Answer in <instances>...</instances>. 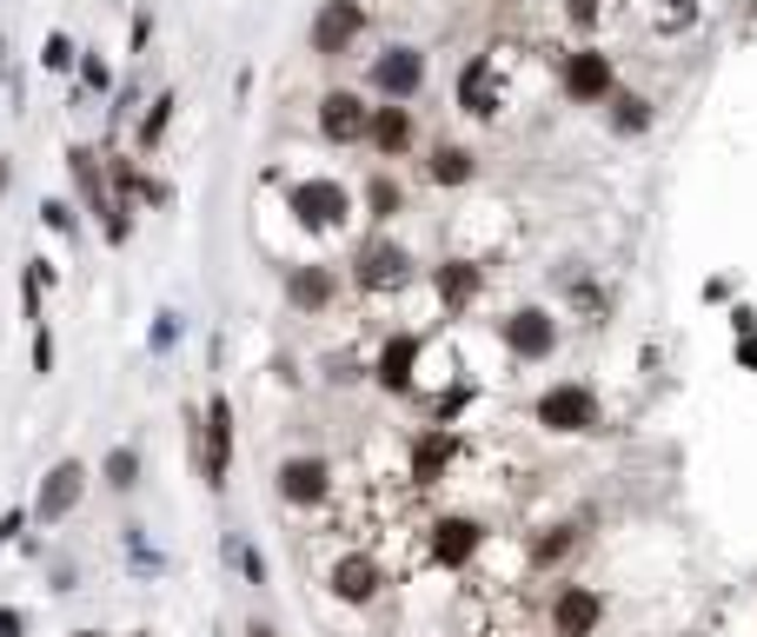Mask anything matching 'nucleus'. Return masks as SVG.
<instances>
[{
	"mask_svg": "<svg viewBox=\"0 0 757 637\" xmlns=\"http://www.w3.org/2000/svg\"><path fill=\"white\" fill-rule=\"evenodd\" d=\"M539 425H545V432H592V425H599L592 386H552V392L539 399Z\"/></svg>",
	"mask_w": 757,
	"mask_h": 637,
	"instance_id": "1",
	"label": "nucleus"
},
{
	"mask_svg": "<svg viewBox=\"0 0 757 637\" xmlns=\"http://www.w3.org/2000/svg\"><path fill=\"white\" fill-rule=\"evenodd\" d=\"M406 279H412V253L406 246H392V239L359 246V286L366 292H399Z\"/></svg>",
	"mask_w": 757,
	"mask_h": 637,
	"instance_id": "2",
	"label": "nucleus"
},
{
	"mask_svg": "<svg viewBox=\"0 0 757 637\" xmlns=\"http://www.w3.org/2000/svg\"><path fill=\"white\" fill-rule=\"evenodd\" d=\"M326 578H333V598H346V605H372L386 592V565L372 552H346Z\"/></svg>",
	"mask_w": 757,
	"mask_h": 637,
	"instance_id": "3",
	"label": "nucleus"
},
{
	"mask_svg": "<svg viewBox=\"0 0 757 637\" xmlns=\"http://www.w3.org/2000/svg\"><path fill=\"white\" fill-rule=\"evenodd\" d=\"M605 625V598L592 585H565L552 598V637H592Z\"/></svg>",
	"mask_w": 757,
	"mask_h": 637,
	"instance_id": "4",
	"label": "nucleus"
},
{
	"mask_svg": "<svg viewBox=\"0 0 757 637\" xmlns=\"http://www.w3.org/2000/svg\"><path fill=\"white\" fill-rule=\"evenodd\" d=\"M372 86H379L386 100H412V93L426 86V53H412V47H386V53L372 60Z\"/></svg>",
	"mask_w": 757,
	"mask_h": 637,
	"instance_id": "5",
	"label": "nucleus"
},
{
	"mask_svg": "<svg viewBox=\"0 0 757 637\" xmlns=\"http://www.w3.org/2000/svg\"><path fill=\"white\" fill-rule=\"evenodd\" d=\"M366 33V7L359 0H326V13L313 20V53H346Z\"/></svg>",
	"mask_w": 757,
	"mask_h": 637,
	"instance_id": "6",
	"label": "nucleus"
},
{
	"mask_svg": "<svg viewBox=\"0 0 757 637\" xmlns=\"http://www.w3.org/2000/svg\"><path fill=\"white\" fill-rule=\"evenodd\" d=\"M80 492H86V465H80V459H60V465L40 479V499H33V512L53 525V518H67V512L80 505Z\"/></svg>",
	"mask_w": 757,
	"mask_h": 637,
	"instance_id": "7",
	"label": "nucleus"
},
{
	"mask_svg": "<svg viewBox=\"0 0 757 637\" xmlns=\"http://www.w3.org/2000/svg\"><path fill=\"white\" fill-rule=\"evenodd\" d=\"M479 545H485V525H479V518H439V525H432V565H446V572L472 565Z\"/></svg>",
	"mask_w": 757,
	"mask_h": 637,
	"instance_id": "8",
	"label": "nucleus"
},
{
	"mask_svg": "<svg viewBox=\"0 0 757 637\" xmlns=\"http://www.w3.org/2000/svg\"><path fill=\"white\" fill-rule=\"evenodd\" d=\"M319 133L339 140V146H346V140H366V133H372V106H366L359 93H326V100H319Z\"/></svg>",
	"mask_w": 757,
	"mask_h": 637,
	"instance_id": "9",
	"label": "nucleus"
},
{
	"mask_svg": "<svg viewBox=\"0 0 757 637\" xmlns=\"http://www.w3.org/2000/svg\"><path fill=\"white\" fill-rule=\"evenodd\" d=\"M346 186H333V179H299L293 186V213L306 219V226H339L346 219Z\"/></svg>",
	"mask_w": 757,
	"mask_h": 637,
	"instance_id": "10",
	"label": "nucleus"
},
{
	"mask_svg": "<svg viewBox=\"0 0 757 637\" xmlns=\"http://www.w3.org/2000/svg\"><path fill=\"white\" fill-rule=\"evenodd\" d=\"M565 93H572V100H605V93H612V60H605L599 47H579V53L565 60Z\"/></svg>",
	"mask_w": 757,
	"mask_h": 637,
	"instance_id": "11",
	"label": "nucleus"
},
{
	"mask_svg": "<svg viewBox=\"0 0 757 637\" xmlns=\"http://www.w3.org/2000/svg\"><path fill=\"white\" fill-rule=\"evenodd\" d=\"M505 346H512L519 359H545V352L559 346L552 312H512V319H505Z\"/></svg>",
	"mask_w": 757,
	"mask_h": 637,
	"instance_id": "12",
	"label": "nucleus"
},
{
	"mask_svg": "<svg viewBox=\"0 0 757 637\" xmlns=\"http://www.w3.org/2000/svg\"><path fill=\"white\" fill-rule=\"evenodd\" d=\"M326 459H286L279 465V492H286V505H319L326 499Z\"/></svg>",
	"mask_w": 757,
	"mask_h": 637,
	"instance_id": "13",
	"label": "nucleus"
},
{
	"mask_svg": "<svg viewBox=\"0 0 757 637\" xmlns=\"http://www.w3.org/2000/svg\"><path fill=\"white\" fill-rule=\"evenodd\" d=\"M432 286H439V306H446V312H466V306L479 299V266H472V259H446V266L432 273Z\"/></svg>",
	"mask_w": 757,
	"mask_h": 637,
	"instance_id": "14",
	"label": "nucleus"
},
{
	"mask_svg": "<svg viewBox=\"0 0 757 637\" xmlns=\"http://www.w3.org/2000/svg\"><path fill=\"white\" fill-rule=\"evenodd\" d=\"M386 160H399L406 146H412V113L406 106H372V133H366Z\"/></svg>",
	"mask_w": 757,
	"mask_h": 637,
	"instance_id": "15",
	"label": "nucleus"
},
{
	"mask_svg": "<svg viewBox=\"0 0 757 637\" xmlns=\"http://www.w3.org/2000/svg\"><path fill=\"white\" fill-rule=\"evenodd\" d=\"M412 366H419V339H412V332L386 339V352H379V386H386V392H406V386H412Z\"/></svg>",
	"mask_w": 757,
	"mask_h": 637,
	"instance_id": "16",
	"label": "nucleus"
},
{
	"mask_svg": "<svg viewBox=\"0 0 757 637\" xmlns=\"http://www.w3.org/2000/svg\"><path fill=\"white\" fill-rule=\"evenodd\" d=\"M206 479L213 485H226V459H233V405L226 399H213V425H206Z\"/></svg>",
	"mask_w": 757,
	"mask_h": 637,
	"instance_id": "17",
	"label": "nucleus"
},
{
	"mask_svg": "<svg viewBox=\"0 0 757 637\" xmlns=\"http://www.w3.org/2000/svg\"><path fill=\"white\" fill-rule=\"evenodd\" d=\"M452 452H459V445H452V432H426V439H419V452H412V479H419V485H432V479L452 465Z\"/></svg>",
	"mask_w": 757,
	"mask_h": 637,
	"instance_id": "18",
	"label": "nucleus"
},
{
	"mask_svg": "<svg viewBox=\"0 0 757 637\" xmlns=\"http://www.w3.org/2000/svg\"><path fill=\"white\" fill-rule=\"evenodd\" d=\"M459 100H466V113H499V93H492V60H472V66H466Z\"/></svg>",
	"mask_w": 757,
	"mask_h": 637,
	"instance_id": "19",
	"label": "nucleus"
},
{
	"mask_svg": "<svg viewBox=\"0 0 757 637\" xmlns=\"http://www.w3.org/2000/svg\"><path fill=\"white\" fill-rule=\"evenodd\" d=\"M426 173H432L439 186H466V179H472V153H466V146H439Z\"/></svg>",
	"mask_w": 757,
	"mask_h": 637,
	"instance_id": "20",
	"label": "nucleus"
},
{
	"mask_svg": "<svg viewBox=\"0 0 757 637\" xmlns=\"http://www.w3.org/2000/svg\"><path fill=\"white\" fill-rule=\"evenodd\" d=\"M286 292H293V306H326V299H333V279H326L319 266H299V273L286 279Z\"/></svg>",
	"mask_w": 757,
	"mask_h": 637,
	"instance_id": "21",
	"label": "nucleus"
},
{
	"mask_svg": "<svg viewBox=\"0 0 757 637\" xmlns=\"http://www.w3.org/2000/svg\"><path fill=\"white\" fill-rule=\"evenodd\" d=\"M572 545H579V532H572V525H559V532H545V538L532 545V565H559Z\"/></svg>",
	"mask_w": 757,
	"mask_h": 637,
	"instance_id": "22",
	"label": "nucleus"
},
{
	"mask_svg": "<svg viewBox=\"0 0 757 637\" xmlns=\"http://www.w3.org/2000/svg\"><path fill=\"white\" fill-rule=\"evenodd\" d=\"M166 120H173V100H153V113L140 120V146H146V153H153V140L166 133Z\"/></svg>",
	"mask_w": 757,
	"mask_h": 637,
	"instance_id": "23",
	"label": "nucleus"
},
{
	"mask_svg": "<svg viewBox=\"0 0 757 637\" xmlns=\"http://www.w3.org/2000/svg\"><path fill=\"white\" fill-rule=\"evenodd\" d=\"M133 472H140V459H133V452H126V445H120V452H113V459H106V479H113V485H120V492H126V485H133Z\"/></svg>",
	"mask_w": 757,
	"mask_h": 637,
	"instance_id": "24",
	"label": "nucleus"
},
{
	"mask_svg": "<svg viewBox=\"0 0 757 637\" xmlns=\"http://www.w3.org/2000/svg\"><path fill=\"white\" fill-rule=\"evenodd\" d=\"M645 120H652V113H645V100H638V93H625V100H618V126H625V133H638Z\"/></svg>",
	"mask_w": 757,
	"mask_h": 637,
	"instance_id": "25",
	"label": "nucleus"
},
{
	"mask_svg": "<svg viewBox=\"0 0 757 637\" xmlns=\"http://www.w3.org/2000/svg\"><path fill=\"white\" fill-rule=\"evenodd\" d=\"M372 206H379V219L399 213V186H392V179H372Z\"/></svg>",
	"mask_w": 757,
	"mask_h": 637,
	"instance_id": "26",
	"label": "nucleus"
},
{
	"mask_svg": "<svg viewBox=\"0 0 757 637\" xmlns=\"http://www.w3.org/2000/svg\"><path fill=\"white\" fill-rule=\"evenodd\" d=\"M698 20V0H665V27H692Z\"/></svg>",
	"mask_w": 757,
	"mask_h": 637,
	"instance_id": "27",
	"label": "nucleus"
},
{
	"mask_svg": "<svg viewBox=\"0 0 757 637\" xmlns=\"http://www.w3.org/2000/svg\"><path fill=\"white\" fill-rule=\"evenodd\" d=\"M67 60H73V40H67V33H53V40H47V66H67Z\"/></svg>",
	"mask_w": 757,
	"mask_h": 637,
	"instance_id": "28",
	"label": "nucleus"
},
{
	"mask_svg": "<svg viewBox=\"0 0 757 637\" xmlns=\"http://www.w3.org/2000/svg\"><path fill=\"white\" fill-rule=\"evenodd\" d=\"M33 366L53 372V339H47V332H33Z\"/></svg>",
	"mask_w": 757,
	"mask_h": 637,
	"instance_id": "29",
	"label": "nucleus"
},
{
	"mask_svg": "<svg viewBox=\"0 0 757 637\" xmlns=\"http://www.w3.org/2000/svg\"><path fill=\"white\" fill-rule=\"evenodd\" d=\"M0 637H20V612H0Z\"/></svg>",
	"mask_w": 757,
	"mask_h": 637,
	"instance_id": "30",
	"label": "nucleus"
},
{
	"mask_svg": "<svg viewBox=\"0 0 757 637\" xmlns=\"http://www.w3.org/2000/svg\"><path fill=\"white\" fill-rule=\"evenodd\" d=\"M738 359H745V366H757V332H745V346H738Z\"/></svg>",
	"mask_w": 757,
	"mask_h": 637,
	"instance_id": "31",
	"label": "nucleus"
},
{
	"mask_svg": "<svg viewBox=\"0 0 757 637\" xmlns=\"http://www.w3.org/2000/svg\"><path fill=\"white\" fill-rule=\"evenodd\" d=\"M599 13V0H572V20H592Z\"/></svg>",
	"mask_w": 757,
	"mask_h": 637,
	"instance_id": "32",
	"label": "nucleus"
},
{
	"mask_svg": "<svg viewBox=\"0 0 757 637\" xmlns=\"http://www.w3.org/2000/svg\"><path fill=\"white\" fill-rule=\"evenodd\" d=\"M253 637H279V631H253Z\"/></svg>",
	"mask_w": 757,
	"mask_h": 637,
	"instance_id": "33",
	"label": "nucleus"
},
{
	"mask_svg": "<svg viewBox=\"0 0 757 637\" xmlns=\"http://www.w3.org/2000/svg\"><path fill=\"white\" fill-rule=\"evenodd\" d=\"M133 637H146V631H133Z\"/></svg>",
	"mask_w": 757,
	"mask_h": 637,
	"instance_id": "34",
	"label": "nucleus"
}]
</instances>
